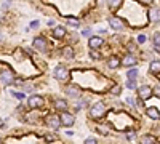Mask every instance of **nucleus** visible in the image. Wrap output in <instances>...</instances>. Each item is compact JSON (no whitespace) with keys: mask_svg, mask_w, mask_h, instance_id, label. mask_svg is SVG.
Masks as SVG:
<instances>
[{"mask_svg":"<svg viewBox=\"0 0 160 144\" xmlns=\"http://www.w3.org/2000/svg\"><path fill=\"white\" fill-rule=\"evenodd\" d=\"M144 2H146V3H149V2H150V0H144Z\"/></svg>","mask_w":160,"mask_h":144,"instance_id":"c9c22d12","label":"nucleus"},{"mask_svg":"<svg viewBox=\"0 0 160 144\" xmlns=\"http://www.w3.org/2000/svg\"><path fill=\"white\" fill-rule=\"evenodd\" d=\"M0 80L3 85H10V83H13V74L10 71H3L0 74Z\"/></svg>","mask_w":160,"mask_h":144,"instance_id":"6e6552de","label":"nucleus"},{"mask_svg":"<svg viewBox=\"0 0 160 144\" xmlns=\"http://www.w3.org/2000/svg\"><path fill=\"white\" fill-rule=\"evenodd\" d=\"M74 122H75L74 115L66 112V110H63V114H61V123H63L64 127H70V125H74Z\"/></svg>","mask_w":160,"mask_h":144,"instance_id":"39448f33","label":"nucleus"},{"mask_svg":"<svg viewBox=\"0 0 160 144\" xmlns=\"http://www.w3.org/2000/svg\"><path fill=\"white\" fill-rule=\"evenodd\" d=\"M154 48L160 51V32H155L154 34Z\"/></svg>","mask_w":160,"mask_h":144,"instance_id":"aec40b11","label":"nucleus"},{"mask_svg":"<svg viewBox=\"0 0 160 144\" xmlns=\"http://www.w3.org/2000/svg\"><path fill=\"white\" fill-rule=\"evenodd\" d=\"M64 91H66V95H67L69 98H79V95H80V90L77 87H67Z\"/></svg>","mask_w":160,"mask_h":144,"instance_id":"9b49d317","label":"nucleus"},{"mask_svg":"<svg viewBox=\"0 0 160 144\" xmlns=\"http://www.w3.org/2000/svg\"><path fill=\"white\" fill-rule=\"evenodd\" d=\"M112 93H114V95H119V93H120V88H119V87H115L114 90H112Z\"/></svg>","mask_w":160,"mask_h":144,"instance_id":"2f4dec72","label":"nucleus"},{"mask_svg":"<svg viewBox=\"0 0 160 144\" xmlns=\"http://www.w3.org/2000/svg\"><path fill=\"white\" fill-rule=\"evenodd\" d=\"M136 42H138V43H144V42H146V35H143V34L138 35V39H136Z\"/></svg>","mask_w":160,"mask_h":144,"instance_id":"a878e982","label":"nucleus"},{"mask_svg":"<svg viewBox=\"0 0 160 144\" xmlns=\"http://www.w3.org/2000/svg\"><path fill=\"white\" fill-rule=\"evenodd\" d=\"M122 64L126 66V67H128V66H135V64H136V58L131 56V54H126V56L122 59Z\"/></svg>","mask_w":160,"mask_h":144,"instance_id":"ddd939ff","label":"nucleus"},{"mask_svg":"<svg viewBox=\"0 0 160 144\" xmlns=\"http://www.w3.org/2000/svg\"><path fill=\"white\" fill-rule=\"evenodd\" d=\"M55 107L58 110H66L67 109V103H66L64 99H56L55 101Z\"/></svg>","mask_w":160,"mask_h":144,"instance_id":"f3484780","label":"nucleus"},{"mask_svg":"<svg viewBox=\"0 0 160 144\" xmlns=\"http://www.w3.org/2000/svg\"><path fill=\"white\" fill-rule=\"evenodd\" d=\"M138 93H139V98L141 99H149L150 96H152V88L147 87V85H143V87H139Z\"/></svg>","mask_w":160,"mask_h":144,"instance_id":"423d86ee","label":"nucleus"},{"mask_svg":"<svg viewBox=\"0 0 160 144\" xmlns=\"http://www.w3.org/2000/svg\"><path fill=\"white\" fill-rule=\"evenodd\" d=\"M88 43H90V48H98V46H101L102 45V39L101 37H90V40H88Z\"/></svg>","mask_w":160,"mask_h":144,"instance_id":"f8f14e48","label":"nucleus"},{"mask_svg":"<svg viewBox=\"0 0 160 144\" xmlns=\"http://www.w3.org/2000/svg\"><path fill=\"white\" fill-rule=\"evenodd\" d=\"M119 64H120V59L117 58V56H111L109 59H107V66H109L111 69H115V67H119Z\"/></svg>","mask_w":160,"mask_h":144,"instance_id":"2eb2a0df","label":"nucleus"},{"mask_svg":"<svg viewBox=\"0 0 160 144\" xmlns=\"http://www.w3.org/2000/svg\"><path fill=\"white\" fill-rule=\"evenodd\" d=\"M66 34V27L63 26H58V27H55V31H53V35L56 37V39H61V37H64Z\"/></svg>","mask_w":160,"mask_h":144,"instance_id":"dca6fc26","label":"nucleus"},{"mask_svg":"<svg viewBox=\"0 0 160 144\" xmlns=\"http://www.w3.org/2000/svg\"><path fill=\"white\" fill-rule=\"evenodd\" d=\"M63 54H64V58L72 59L74 58V50L70 48V46H66V48H63Z\"/></svg>","mask_w":160,"mask_h":144,"instance_id":"6ab92c4d","label":"nucleus"},{"mask_svg":"<svg viewBox=\"0 0 160 144\" xmlns=\"http://www.w3.org/2000/svg\"><path fill=\"white\" fill-rule=\"evenodd\" d=\"M154 95L160 96V87H155V88H154Z\"/></svg>","mask_w":160,"mask_h":144,"instance_id":"c756f323","label":"nucleus"},{"mask_svg":"<svg viewBox=\"0 0 160 144\" xmlns=\"http://www.w3.org/2000/svg\"><path fill=\"white\" fill-rule=\"evenodd\" d=\"M141 143H155V138L150 134H146V136H141Z\"/></svg>","mask_w":160,"mask_h":144,"instance_id":"4be33fe9","label":"nucleus"},{"mask_svg":"<svg viewBox=\"0 0 160 144\" xmlns=\"http://www.w3.org/2000/svg\"><path fill=\"white\" fill-rule=\"evenodd\" d=\"M37 26H39V21H32L31 22V27H37Z\"/></svg>","mask_w":160,"mask_h":144,"instance_id":"72a5a7b5","label":"nucleus"},{"mask_svg":"<svg viewBox=\"0 0 160 144\" xmlns=\"http://www.w3.org/2000/svg\"><path fill=\"white\" fill-rule=\"evenodd\" d=\"M126 87H128L130 90H135V88H136V78H128V82H126Z\"/></svg>","mask_w":160,"mask_h":144,"instance_id":"b1692460","label":"nucleus"},{"mask_svg":"<svg viewBox=\"0 0 160 144\" xmlns=\"http://www.w3.org/2000/svg\"><path fill=\"white\" fill-rule=\"evenodd\" d=\"M67 24L69 26H72V27H79L80 26V22H79V19H75V18H67Z\"/></svg>","mask_w":160,"mask_h":144,"instance_id":"412c9836","label":"nucleus"},{"mask_svg":"<svg viewBox=\"0 0 160 144\" xmlns=\"http://www.w3.org/2000/svg\"><path fill=\"white\" fill-rule=\"evenodd\" d=\"M13 95H15L16 98H19V99H22V98H24V95H22V93H13Z\"/></svg>","mask_w":160,"mask_h":144,"instance_id":"7c9ffc66","label":"nucleus"},{"mask_svg":"<svg viewBox=\"0 0 160 144\" xmlns=\"http://www.w3.org/2000/svg\"><path fill=\"white\" fill-rule=\"evenodd\" d=\"M48 26H55V21L53 19H48Z\"/></svg>","mask_w":160,"mask_h":144,"instance_id":"f704fd0d","label":"nucleus"},{"mask_svg":"<svg viewBox=\"0 0 160 144\" xmlns=\"http://www.w3.org/2000/svg\"><path fill=\"white\" fill-rule=\"evenodd\" d=\"M126 103H128L130 106H136V104H135V99H133V98H126Z\"/></svg>","mask_w":160,"mask_h":144,"instance_id":"c85d7f7f","label":"nucleus"},{"mask_svg":"<svg viewBox=\"0 0 160 144\" xmlns=\"http://www.w3.org/2000/svg\"><path fill=\"white\" fill-rule=\"evenodd\" d=\"M106 112V107H104V104L102 103H96L93 107L90 109V115L93 119H99V117H102V114Z\"/></svg>","mask_w":160,"mask_h":144,"instance_id":"f03ea898","label":"nucleus"},{"mask_svg":"<svg viewBox=\"0 0 160 144\" xmlns=\"http://www.w3.org/2000/svg\"><path fill=\"white\" fill-rule=\"evenodd\" d=\"M149 71L152 74H159L160 72V61H152V63H150Z\"/></svg>","mask_w":160,"mask_h":144,"instance_id":"a211bd4d","label":"nucleus"},{"mask_svg":"<svg viewBox=\"0 0 160 144\" xmlns=\"http://www.w3.org/2000/svg\"><path fill=\"white\" fill-rule=\"evenodd\" d=\"M120 2L122 0H107V5H109L111 8H117L120 5Z\"/></svg>","mask_w":160,"mask_h":144,"instance_id":"5701e85b","label":"nucleus"},{"mask_svg":"<svg viewBox=\"0 0 160 144\" xmlns=\"http://www.w3.org/2000/svg\"><path fill=\"white\" fill-rule=\"evenodd\" d=\"M146 114H147V117L150 119H154V120H157L160 117V114H159V110L155 109V107H147L146 109Z\"/></svg>","mask_w":160,"mask_h":144,"instance_id":"4468645a","label":"nucleus"},{"mask_svg":"<svg viewBox=\"0 0 160 144\" xmlns=\"http://www.w3.org/2000/svg\"><path fill=\"white\" fill-rule=\"evenodd\" d=\"M149 18H150V21H152V22L159 24V22H160V10H159V8H152V10L149 11Z\"/></svg>","mask_w":160,"mask_h":144,"instance_id":"9d476101","label":"nucleus"},{"mask_svg":"<svg viewBox=\"0 0 160 144\" xmlns=\"http://www.w3.org/2000/svg\"><path fill=\"white\" fill-rule=\"evenodd\" d=\"M53 75H55V78L63 82V80H67L69 78V71L66 69V66H56L53 71Z\"/></svg>","mask_w":160,"mask_h":144,"instance_id":"f257e3e1","label":"nucleus"},{"mask_svg":"<svg viewBox=\"0 0 160 144\" xmlns=\"http://www.w3.org/2000/svg\"><path fill=\"white\" fill-rule=\"evenodd\" d=\"M0 125H2V120H0Z\"/></svg>","mask_w":160,"mask_h":144,"instance_id":"e433bc0d","label":"nucleus"},{"mask_svg":"<svg viewBox=\"0 0 160 144\" xmlns=\"http://www.w3.org/2000/svg\"><path fill=\"white\" fill-rule=\"evenodd\" d=\"M82 34H83V35H85V37H87V35H90V34H91V31H90V29H85V31H83V32H82Z\"/></svg>","mask_w":160,"mask_h":144,"instance_id":"473e14b6","label":"nucleus"},{"mask_svg":"<svg viewBox=\"0 0 160 144\" xmlns=\"http://www.w3.org/2000/svg\"><path fill=\"white\" fill-rule=\"evenodd\" d=\"M46 125L51 128V130H58L61 125V117H58V115H48L46 117Z\"/></svg>","mask_w":160,"mask_h":144,"instance_id":"7ed1b4c3","label":"nucleus"},{"mask_svg":"<svg viewBox=\"0 0 160 144\" xmlns=\"http://www.w3.org/2000/svg\"><path fill=\"white\" fill-rule=\"evenodd\" d=\"M34 48L39 50V51H45V50L48 48L46 40L43 39V37H37V39H34Z\"/></svg>","mask_w":160,"mask_h":144,"instance_id":"0eeeda50","label":"nucleus"},{"mask_svg":"<svg viewBox=\"0 0 160 144\" xmlns=\"http://www.w3.org/2000/svg\"><path fill=\"white\" fill-rule=\"evenodd\" d=\"M109 26L114 31H122L123 29V22H122L119 18H109Z\"/></svg>","mask_w":160,"mask_h":144,"instance_id":"1a4fd4ad","label":"nucleus"},{"mask_svg":"<svg viewBox=\"0 0 160 144\" xmlns=\"http://www.w3.org/2000/svg\"><path fill=\"white\" fill-rule=\"evenodd\" d=\"M85 143H87V144H95V143H96V139H95V138H87V139H85Z\"/></svg>","mask_w":160,"mask_h":144,"instance_id":"bb28decb","label":"nucleus"},{"mask_svg":"<svg viewBox=\"0 0 160 144\" xmlns=\"http://www.w3.org/2000/svg\"><path fill=\"white\" fill-rule=\"evenodd\" d=\"M43 104V98L42 96H31L29 99H27V106H29L31 109H35V107H40V106Z\"/></svg>","mask_w":160,"mask_h":144,"instance_id":"20e7f679","label":"nucleus"},{"mask_svg":"<svg viewBox=\"0 0 160 144\" xmlns=\"http://www.w3.org/2000/svg\"><path fill=\"white\" fill-rule=\"evenodd\" d=\"M126 77L128 78H136L138 77V71H136V69H130L128 74H126Z\"/></svg>","mask_w":160,"mask_h":144,"instance_id":"393cba45","label":"nucleus"},{"mask_svg":"<svg viewBox=\"0 0 160 144\" xmlns=\"http://www.w3.org/2000/svg\"><path fill=\"white\" fill-rule=\"evenodd\" d=\"M91 58H93V59H99L101 56H99V54H98L96 51H91Z\"/></svg>","mask_w":160,"mask_h":144,"instance_id":"cd10ccee","label":"nucleus"}]
</instances>
